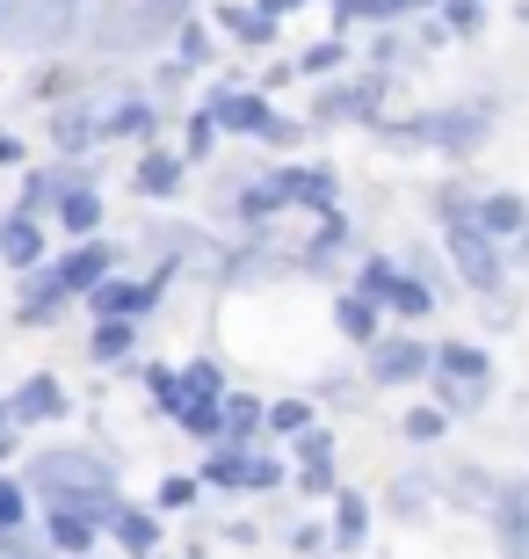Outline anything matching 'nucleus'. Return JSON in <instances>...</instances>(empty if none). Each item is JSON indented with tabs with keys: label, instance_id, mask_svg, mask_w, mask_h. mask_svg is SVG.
Listing matches in <instances>:
<instances>
[{
	"label": "nucleus",
	"instance_id": "nucleus-6",
	"mask_svg": "<svg viewBox=\"0 0 529 559\" xmlns=\"http://www.w3.org/2000/svg\"><path fill=\"white\" fill-rule=\"evenodd\" d=\"M160 37H175V22L160 15V0H103V15H87V44L95 51H153Z\"/></svg>",
	"mask_w": 529,
	"mask_h": 559
},
{
	"label": "nucleus",
	"instance_id": "nucleus-30",
	"mask_svg": "<svg viewBox=\"0 0 529 559\" xmlns=\"http://www.w3.org/2000/svg\"><path fill=\"white\" fill-rule=\"evenodd\" d=\"M87 356H95L103 371L131 364V356H139V320H95V334H87Z\"/></svg>",
	"mask_w": 529,
	"mask_h": 559
},
{
	"label": "nucleus",
	"instance_id": "nucleus-25",
	"mask_svg": "<svg viewBox=\"0 0 529 559\" xmlns=\"http://www.w3.org/2000/svg\"><path fill=\"white\" fill-rule=\"evenodd\" d=\"M44 248H51L44 240V218H22V211L0 218V262L8 270H44Z\"/></svg>",
	"mask_w": 529,
	"mask_h": 559
},
{
	"label": "nucleus",
	"instance_id": "nucleus-43",
	"mask_svg": "<svg viewBox=\"0 0 529 559\" xmlns=\"http://www.w3.org/2000/svg\"><path fill=\"white\" fill-rule=\"evenodd\" d=\"M189 73H196L189 59H160V66H153V103L175 109V103H182V87H189Z\"/></svg>",
	"mask_w": 529,
	"mask_h": 559
},
{
	"label": "nucleus",
	"instance_id": "nucleus-31",
	"mask_svg": "<svg viewBox=\"0 0 529 559\" xmlns=\"http://www.w3.org/2000/svg\"><path fill=\"white\" fill-rule=\"evenodd\" d=\"M501 487H508V479L479 473V465H457V473H443V495L457 501V509H486V516H493V501H501Z\"/></svg>",
	"mask_w": 529,
	"mask_h": 559
},
{
	"label": "nucleus",
	"instance_id": "nucleus-45",
	"mask_svg": "<svg viewBox=\"0 0 529 559\" xmlns=\"http://www.w3.org/2000/svg\"><path fill=\"white\" fill-rule=\"evenodd\" d=\"M334 457V429L326 421H312L305 436H290V465H326Z\"/></svg>",
	"mask_w": 529,
	"mask_h": 559
},
{
	"label": "nucleus",
	"instance_id": "nucleus-18",
	"mask_svg": "<svg viewBox=\"0 0 529 559\" xmlns=\"http://www.w3.org/2000/svg\"><path fill=\"white\" fill-rule=\"evenodd\" d=\"M73 290L59 284V270H22V298H15V328H59Z\"/></svg>",
	"mask_w": 529,
	"mask_h": 559
},
{
	"label": "nucleus",
	"instance_id": "nucleus-5",
	"mask_svg": "<svg viewBox=\"0 0 529 559\" xmlns=\"http://www.w3.org/2000/svg\"><path fill=\"white\" fill-rule=\"evenodd\" d=\"M204 487L211 495H276L290 479V465L276 451H254V443H204Z\"/></svg>",
	"mask_w": 529,
	"mask_h": 559
},
{
	"label": "nucleus",
	"instance_id": "nucleus-7",
	"mask_svg": "<svg viewBox=\"0 0 529 559\" xmlns=\"http://www.w3.org/2000/svg\"><path fill=\"white\" fill-rule=\"evenodd\" d=\"M428 385H435V400H443L449 415H471V407L493 393V356L471 349V342H443V349H435Z\"/></svg>",
	"mask_w": 529,
	"mask_h": 559
},
{
	"label": "nucleus",
	"instance_id": "nucleus-39",
	"mask_svg": "<svg viewBox=\"0 0 529 559\" xmlns=\"http://www.w3.org/2000/svg\"><path fill=\"white\" fill-rule=\"evenodd\" d=\"M341 66H348V44H341V29H334V37H320L305 59H298V81H326V73H341Z\"/></svg>",
	"mask_w": 529,
	"mask_h": 559
},
{
	"label": "nucleus",
	"instance_id": "nucleus-46",
	"mask_svg": "<svg viewBox=\"0 0 529 559\" xmlns=\"http://www.w3.org/2000/svg\"><path fill=\"white\" fill-rule=\"evenodd\" d=\"M305 131H320V124H312V117H284V109H276V124L262 131V145H268V153H298V145H305Z\"/></svg>",
	"mask_w": 529,
	"mask_h": 559
},
{
	"label": "nucleus",
	"instance_id": "nucleus-2",
	"mask_svg": "<svg viewBox=\"0 0 529 559\" xmlns=\"http://www.w3.org/2000/svg\"><path fill=\"white\" fill-rule=\"evenodd\" d=\"M385 145H435L449 160H471L479 145L493 139V103H449V109H421V117H399V124H377Z\"/></svg>",
	"mask_w": 529,
	"mask_h": 559
},
{
	"label": "nucleus",
	"instance_id": "nucleus-9",
	"mask_svg": "<svg viewBox=\"0 0 529 559\" xmlns=\"http://www.w3.org/2000/svg\"><path fill=\"white\" fill-rule=\"evenodd\" d=\"M356 290H370V298L385 312H399V320H428V312H435V284H428L421 270H407V262H392V254H363Z\"/></svg>",
	"mask_w": 529,
	"mask_h": 559
},
{
	"label": "nucleus",
	"instance_id": "nucleus-20",
	"mask_svg": "<svg viewBox=\"0 0 529 559\" xmlns=\"http://www.w3.org/2000/svg\"><path fill=\"white\" fill-rule=\"evenodd\" d=\"M8 407H15L22 429H37V421H65V407H73V400H65V385L51 371H29L15 393H8Z\"/></svg>",
	"mask_w": 529,
	"mask_h": 559
},
{
	"label": "nucleus",
	"instance_id": "nucleus-3",
	"mask_svg": "<svg viewBox=\"0 0 529 559\" xmlns=\"http://www.w3.org/2000/svg\"><path fill=\"white\" fill-rule=\"evenodd\" d=\"M443 254H449V270H457L465 290H479V298H501V290H508V240H493V233L479 226V211L443 218Z\"/></svg>",
	"mask_w": 529,
	"mask_h": 559
},
{
	"label": "nucleus",
	"instance_id": "nucleus-26",
	"mask_svg": "<svg viewBox=\"0 0 529 559\" xmlns=\"http://www.w3.org/2000/svg\"><path fill=\"white\" fill-rule=\"evenodd\" d=\"M334 328H341V342L370 349V342L385 334V306H377L370 290H341V298H334Z\"/></svg>",
	"mask_w": 529,
	"mask_h": 559
},
{
	"label": "nucleus",
	"instance_id": "nucleus-56",
	"mask_svg": "<svg viewBox=\"0 0 529 559\" xmlns=\"http://www.w3.org/2000/svg\"><path fill=\"white\" fill-rule=\"evenodd\" d=\"M508 262H515V270H529V233H515V240H508Z\"/></svg>",
	"mask_w": 529,
	"mask_h": 559
},
{
	"label": "nucleus",
	"instance_id": "nucleus-38",
	"mask_svg": "<svg viewBox=\"0 0 529 559\" xmlns=\"http://www.w3.org/2000/svg\"><path fill=\"white\" fill-rule=\"evenodd\" d=\"M312 429V400H268V436H276V443H290V436H305Z\"/></svg>",
	"mask_w": 529,
	"mask_h": 559
},
{
	"label": "nucleus",
	"instance_id": "nucleus-51",
	"mask_svg": "<svg viewBox=\"0 0 529 559\" xmlns=\"http://www.w3.org/2000/svg\"><path fill=\"white\" fill-rule=\"evenodd\" d=\"M326 545H334V531H320V523H298V531H290V552L298 559H320Z\"/></svg>",
	"mask_w": 529,
	"mask_h": 559
},
{
	"label": "nucleus",
	"instance_id": "nucleus-21",
	"mask_svg": "<svg viewBox=\"0 0 529 559\" xmlns=\"http://www.w3.org/2000/svg\"><path fill=\"white\" fill-rule=\"evenodd\" d=\"M160 131H167V109L153 95H109V139L160 145Z\"/></svg>",
	"mask_w": 529,
	"mask_h": 559
},
{
	"label": "nucleus",
	"instance_id": "nucleus-33",
	"mask_svg": "<svg viewBox=\"0 0 529 559\" xmlns=\"http://www.w3.org/2000/svg\"><path fill=\"white\" fill-rule=\"evenodd\" d=\"M254 436H268V400L225 393V429H218V443H254Z\"/></svg>",
	"mask_w": 529,
	"mask_h": 559
},
{
	"label": "nucleus",
	"instance_id": "nucleus-15",
	"mask_svg": "<svg viewBox=\"0 0 529 559\" xmlns=\"http://www.w3.org/2000/svg\"><path fill=\"white\" fill-rule=\"evenodd\" d=\"M370 385H421L428 371H435V349H428V342H413V334H377V342H370Z\"/></svg>",
	"mask_w": 529,
	"mask_h": 559
},
{
	"label": "nucleus",
	"instance_id": "nucleus-1",
	"mask_svg": "<svg viewBox=\"0 0 529 559\" xmlns=\"http://www.w3.org/2000/svg\"><path fill=\"white\" fill-rule=\"evenodd\" d=\"M22 479H29L37 509L59 501V509H87V516H103V523H117V509H123L117 465H109L103 451H87V443H51V451H37Z\"/></svg>",
	"mask_w": 529,
	"mask_h": 559
},
{
	"label": "nucleus",
	"instance_id": "nucleus-64",
	"mask_svg": "<svg viewBox=\"0 0 529 559\" xmlns=\"http://www.w3.org/2000/svg\"><path fill=\"white\" fill-rule=\"evenodd\" d=\"M160 559H167V552H160Z\"/></svg>",
	"mask_w": 529,
	"mask_h": 559
},
{
	"label": "nucleus",
	"instance_id": "nucleus-32",
	"mask_svg": "<svg viewBox=\"0 0 529 559\" xmlns=\"http://www.w3.org/2000/svg\"><path fill=\"white\" fill-rule=\"evenodd\" d=\"M479 226H486L493 240H515V233H529V204L515 189H486V197H479Z\"/></svg>",
	"mask_w": 529,
	"mask_h": 559
},
{
	"label": "nucleus",
	"instance_id": "nucleus-58",
	"mask_svg": "<svg viewBox=\"0 0 529 559\" xmlns=\"http://www.w3.org/2000/svg\"><path fill=\"white\" fill-rule=\"evenodd\" d=\"M268 15H290V8H305V0H262Z\"/></svg>",
	"mask_w": 529,
	"mask_h": 559
},
{
	"label": "nucleus",
	"instance_id": "nucleus-10",
	"mask_svg": "<svg viewBox=\"0 0 529 559\" xmlns=\"http://www.w3.org/2000/svg\"><path fill=\"white\" fill-rule=\"evenodd\" d=\"M44 139H51V153H65V160H87V145H109V103L95 95V87H81V95L51 103Z\"/></svg>",
	"mask_w": 529,
	"mask_h": 559
},
{
	"label": "nucleus",
	"instance_id": "nucleus-36",
	"mask_svg": "<svg viewBox=\"0 0 529 559\" xmlns=\"http://www.w3.org/2000/svg\"><path fill=\"white\" fill-rule=\"evenodd\" d=\"M139 378H145V393H153V407H160V415H175V407L189 400V385H182V371H175V364H139Z\"/></svg>",
	"mask_w": 529,
	"mask_h": 559
},
{
	"label": "nucleus",
	"instance_id": "nucleus-29",
	"mask_svg": "<svg viewBox=\"0 0 529 559\" xmlns=\"http://www.w3.org/2000/svg\"><path fill=\"white\" fill-rule=\"evenodd\" d=\"M326 531H334V552H363V545H370V501L356 495V487H341V495H334V523H326Z\"/></svg>",
	"mask_w": 529,
	"mask_h": 559
},
{
	"label": "nucleus",
	"instance_id": "nucleus-44",
	"mask_svg": "<svg viewBox=\"0 0 529 559\" xmlns=\"http://www.w3.org/2000/svg\"><path fill=\"white\" fill-rule=\"evenodd\" d=\"M182 385H189V393H204V400H225V393H232L218 356H196V364H182Z\"/></svg>",
	"mask_w": 529,
	"mask_h": 559
},
{
	"label": "nucleus",
	"instance_id": "nucleus-11",
	"mask_svg": "<svg viewBox=\"0 0 529 559\" xmlns=\"http://www.w3.org/2000/svg\"><path fill=\"white\" fill-rule=\"evenodd\" d=\"M175 270H182V254H167L153 276H109V284L87 290V312H95V320H145V312L160 306V290H167Z\"/></svg>",
	"mask_w": 529,
	"mask_h": 559
},
{
	"label": "nucleus",
	"instance_id": "nucleus-40",
	"mask_svg": "<svg viewBox=\"0 0 529 559\" xmlns=\"http://www.w3.org/2000/svg\"><path fill=\"white\" fill-rule=\"evenodd\" d=\"M196 495H204V473H167L160 495H153V509H160V516H175V509H196Z\"/></svg>",
	"mask_w": 529,
	"mask_h": 559
},
{
	"label": "nucleus",
	"instance_id": "nucleus-59",
	"mask_svg": "<svg viewBox=\"0 0 529 559\" xmlns=\"http://www.w3.org/2000/svg\"><path fill=\"white\" fill-rule=\"evenodd\" d=\"M8 429H22V421H15V407H8V400H0V436H8Z\"/></svg>",
	"mask_w": 529,
	"mask_h": 559
},
{
	"label": "nucleus",
	"instance_id": "nucleus-8",
	"mask_svg": "<svg viewBox=\"0 0 529 559\" xmlns=\"http://www.w3.org/2000/svg\"><path fill=\"white\" fill-rule=\"evenodd\" d=\"M385 87L392 66H363L356 81H326L312 95V124H385Z\"/></svg>",
	"mask_w": 529,
	"mask_h": 559
},
{
	"label": "nucleus",
	"instance_id": "nucleus-34",
	"mask_svg": "<svg viewBox=\"0 0 529 559\" xmlns=\"http://www.w3.org/2000/svg\"><path fill=\"white\" fill-rule=\"evenodd\" d=\"M211 51H218V37H211V22H204V15H182V22H175V59H189L196 73H204Z\"/></svg>",
	"mask_w": 529,
	"mask_h": 559
},
{
	"label": "nucleus",
	"instance_id": "nucleus-16",
	"mask_svg": "<svg viewBox=\"0 0 529 559\" xmlns=\"http://www.w3.org/2000/svg\"><path fill=\"white\" fill-rule=\"evenodd\" d=\"M103 538H109V523H103V516L44 501V545H51L59 559H87V552H103Z\"/></svg>",
	"mask_w": 529,
	"mask_h": 559
},
{
	"label": "nucleus",
	"instance_id": "nucleus-28",
	"mask_svg": "<svg viewBox=\"0 0 529 559\" xmlns=\"http://www.w3.org/2000/svg\"><path fill=\"white\" fill-rule=\"evenodd\" d=\"M348 240H356V233H348V218H341V211H326V218H320V233H312V240H305V254H298V270L326 276V270H334V262L348 254Z\"/></svg>",
	"mask_w": 529,
	"mask_h": 559
},
{
	"label": "nucleus",
	"instance_id": "nucleus-61",
	"mask_svg": "<svg viewBox=\"0 0 529 559\" xmlns=\"http://www.w3.org/2000/svg\"><path fill=\"white\" fill-rule=\"evenodd\" d=\"M0 15H8V0H0Z\"/></svg>",
	"mask_w": 529,
	"mask_h": 559
},
{
	"label": "nucleus",
	"instance_id": "nucleus-54",
	"mask_svg": "<svg viewBox=\"0 0 529 559\" xmlns=\"http://www.w3.org/2000/svg\"><path fill=\"white\" fill-rule=\"evenodd\" d=\"M428 8H443V0H385L392 22H399V15H428Z\"/></svg>",
	"mask_w": 529,
	"mask_h": 559
},
{
	"label": "nucleus",
	"instance_id": "nucleus-17",
	"mask_svg": "<svg viewBox=\"0 0 529 559\" xmlns=\"http://www.w3.org/2000/svg\"><path fill=\"white\" fill-rule=\"evenodd\" d=\"M51 270H59V284L73 290V298H87L95 284H109V276H117V248L95 233V240H73V248H59V254H51Z\"/></svg>",
	"mask_w": 529,
	"mask_h": 559
},
{
	"label": "nucleus",
	"instance_id": "nucleus-57",
	"mask_svg": "<svg viewBox=\"0 0 529 559\" xmlns=\"http://www.w3.org/2000/svg\"><path fill=\"white\" fill-rule=\"evenodd\" d=\"M160 15H167V22H182V15H196V0H160Z\"/></svg>",
	"mask_w": 529,
	"mask_h": 559
},
{
	"label": "nucleus",
	"instance_id": "nucleus-42",
	"mask_svg": "<svg viewBox=\"0 0 529 559\" xmlns=\"http://www.w3.org/2000/svg\"><path fill=\"white\" fill-rule=\"evenodd\" d=\"M87 87V73H73V66H44L37 81H29V95L37 103H65V95H81Z\"/></svg>",
	"mask_w": 529,
	"mask_h": 559
},
{
	"label": "nucleus",
	"instance_id": "nucleus-52",
	"mask_svg": "<svg viewBox=\"0 0 529 559\" xmlns=\"http://www.w3.org/2000/svg\"><path fill=\"white\" fill-rule=\"evenodd\" d=\"M399 59H407V44H399L385 22H377V37H370V66H399Z\"/></svg>",
	"mask_w": 529,
	"mask_h": 559
},
{
	"label": "nucleus",
	"instance_id": "nucleus-60",
	"mask_svg": "<svg viewBox=\"0 0 529 559\" xmlns=\"http://www.w3.org/2000/svg\"><path fill=\"white\" fill-rule=\"evenodd\" d=\"M15 436H22V429H8V436H0V465H8V457H15Z\"/></svg>",
	"mask_w": 529,
	"mask_h": 559
},
{
	"label": "nucleus",
	"instance_id": "nucleus-4",
	"mask_svg": "<svg viewBox=\"0 0 529 559\" xmlns=\"http://www.w3.org/2000/svg\"><path fill=\"white\" fill-rule=\"evenodd\" d=\"M0 37L15 51H65L73 37H87V0H8Z\"/></svg>",
	"mask_w": 529,
	"mask_h": 559
},
{
	"label": "nucleus",
	"instance_id": "nucleus-48",
	"mask_svg": "<svg viewBox=\"0 0 529 559\" xmlns=\"http://www.w3.org/2000/svg\"><path fill=\"white\" fill-rule=\"evenodd\" d=\"M290 479H298V495H312V501H334V495H341V479H334V457H326V465H298Z\"/></svg>",
	"mask_w": 529,
	"mask_h": 559
},
{
	"label": "nucleus",
	"instance_id": "nucleus-53",
	"mask_svg": "<svg viewBox=\"0 0 529 559\" xmlns=\"http://www.w3.org/2000/svg\"><path fill=\"white\" fill-rule=\"evenodd\" d=\"M44 552H51V545H44V538H22V531H15V538H0V559H44Z\"/></svg>",
	"mask_w": 529,
	"mask_h": 559
},
{
	"label": "nucleus",
	"instance_id": "nucleus-14",
	"mask_svg": "<svg viewBox=\"0 0 529 559\" xmlns=\"http://www.w3.org/2000/svg\"><path fill=\"white\" fill-rule=\"evenodd\" d=\"M268 175H276V189H284L290 211H312V218L341 211V175H334L326 160H284V167H268Z\"/></svg>",
	"mask_w": 529,
	"mask_h": 559
},
{
	"label": "nucleus",
	"instance_id": "nucleus-55",
	"mask_svg": "<svg viewBox=\"0 0 529 559\" xmlns=\"http://www.w3.org/2000/svg\"><path fill=\"white\" fill-rule=\"evenodd\" d=\"M0 167H22V139H8V131H0Z\"/></svg>",
	"mask_w": 529,
	"mask_h": 559
},
{
	"label": "nucleus",
	"instance_id": "nucleus-22",
	"mask_svg": "<svg viewBox=\"0 0 529 559\" xmlns=\"http://www.w3.org/2000/svg\"><path fill=\"white\" fill-rule=\"evenodd\" d=\"M109 545L123 559H160V509H139V501H123L117 523H109Z\"/></svg>",
	"mask_w": 529,
	"mask_h": 559
},
{
	"label": "nucleus",
	"instance_id": "nucleus-24",
	"mask_svg": "<svg viewBox=\"0 0 529 559\" xmlns=\"http://www.w3.org/2000/svg\"><path fill=\"white\" fill-rule=\"evenodd\" d=\"M211 22H218V29H225L232 44H247V51H262V44H276V29H284V15H268L262 0H247V8H240V0H225V8H218Z\"/></svg>",
	"mask_w": 529,
	"mask_h": 559
},
{
	"label": "nucleus",
	"instance_id": "nucleus-62",
	"mask_svg": "<svg viewBox=\"0 0 529 559\" xmlns=\"http://www.w3.org/2000/svg\"><path fill=\"white\" fill-rule=\"evenodd\" d=\"M87 559H103V552H87Z\"/></svg>",
	"mask_w": 529,
	"mask_h": 559
},
{
	"label": "nucleus",
	"instance_id": "nucleus-35",
	"mask_svg": "<svg viewBox=\"0 0 529 559\" xmlns=\"http://www.w3.org/2000/svg\"><path fill=\"white\" fill-rule=\"evenodd\" d=\"M399 436H407V443H443V436H449V407H443V400L407 407V415H399Z\"/></svg>",
	"mask_w": 529,
	"mask_h": 559
},
{
	"label": "nucleus",
	"instance_id": "nucleus-37",
	"mask_svg": "<svg viewBox=\"0 0 529 559\" xmlns=\"http://www.w3.org/2000/svg\"><path fill=\"white\" fill-rule=\"evenodd\" d=\"M182 153H189V167H204L211 153H218V117H211L204 103L189 109V124H182Z\"/></svg>",
	"mask_w": 529,
	"mask_h": 559
},
{
	"label": "nucleus",
	"instance_id": "nucleus-27",
	"mask_svg": "<svg viewBox=\"0 0 529 559\" xmlns=\"http://www.w3.org/2000/svg\"><path fill=\"white\" fill-rule=\"evenodd\" d=\"M51 226H59L65 240H95V233H103V189L87 182V189H73V197H59Z\"/></svg>",
	"mask_w": 529,
	"mask_h": 559
},
{
	"label": "nucleus",
	"instance_id": "nucleus-63",
	"mask_svg": "<svg viewBox=\"0 0 529 559\" xmlns=\"http://www.w3.org/2000/svg\"><path fill=\"white\" fill-rule=\"evenodd\" d=\"M522 22H529V8H522Z\"/></svg>",
	"mask_w": 529,
	"mask_h": 559
},
{
	"label": "nucleus",
	"instance_id": "nucleus-47",
	"mask_svg": "<svg viewBox=\"0 0 529 559\" xmlns=\"http://www.w3.org/2000/svg\"><path fill=\"white\" fill-rule=\"evenodd\" d=\"M443 29L449 37H479L486 29V0H443Z\"/></svg>",
	"mask_w": 529,
	"mask_h": 559
},
{
	"label": "nucleus",
	"instance_id": "nucleus-13",
	"mask_svg": "<svg viewBox=\"0 0 529 559\" xmlns=\"http://www.w3.org/2000/svg\"><path fill=\"white\" fill-rule=\"evenodd\" d=\"M204 109L218 117V131H232V139H254L262 145V131L276 124V103H268L262 87H240V81H218L204 95Z\"/></svg>",
	"mask_w": 529,
	"mask_h": 559
},
{
	"label": "nucleus",
	"instance_id": "nucleus-41",
	"mask_svg": "<svg viewBox=\"0 0 529 559\" xmlns=\"http://www.w3.org/2000/svg\"><path fill=\"white\" fill-rule=\"evenodd\" d=\"M15 531H29V487L0 473V538H15Z\"/></svg>",
	"mask_w": 529,
	"mask_h": 559
},
{
	"label": "nucleus",
	"instance_id": "nucleus-23",
	"mask_svg": "<svg viewBox=\"0 0 529 559\" xmlns=\"http://www.w3.org/2000/svg\"><path fill=\"white\" fill-rule=\"evenodd\" d=\"M493 531H501V559H529V479H508V487H501Z\"/></svg>",
	"mask_w": 529,
	"mask_h": 559
},
{
	"label": "nucleus",
	"instance_id": "nucleus-49",
	"mask_svg": "<svg viewBox=\"0 0 529 559\" xmlns=\"http://www.w3.org/2000/svg\"><path fill=\"white\" fill-rule=\"evenodd\" d=\"M428 495H435V487H428V473H407L399 487H392V509H399V516H421Z\"/></svg>",
	"mask_w": 529,
	"mask_h": 559
},
{
	"label": "nucleus",
	"instance_id": "nucleus-19",
	"mask_svg": "<svg viewBox=\"0 0 529 559\" xmlns=\"http://www.w3.org/2000/svg\"><path fill=\"white\" fill-rule=\"evenodd\" d=\"M182 182H189V153H175V145H139V167H131V189H139V197L167 204V197H182Z\"/></svg>",
	"mask_w": 529,
	"mask_h": 559
},
{
	"label": "nucleus",
	"instance_id": "nucleus-50",
	"mask_svg": "<svg viewBox=\"0 0 529 559\" xmlns=\"http://www.w3.org/2000/svg\"><path fill=\"white\" fill-rule=\"evenodd\" d=\"M356 22H392L385 0H334V29H356Z\"/></svg>",
	"mask_w": 529,
	"mask_h": 559
},
{
	"label": "nucleus",
	"instance_id": "nucleus-12",
	"mask_svg": "<svg viewBox=\"0 0 529 559\" xmlns=\"http://www.w3.org/2000/svg\"><path fill=\"white\" fill-rule=\"evenodd\" d=\"M95 175H87V160H65V153H51L44 167H22V197L15 211L22 218H51L59 211V197H73V189H87Z\"/></svg>",
	"mask_w": 529,
	"mask_h": 559
}]
</instances>
